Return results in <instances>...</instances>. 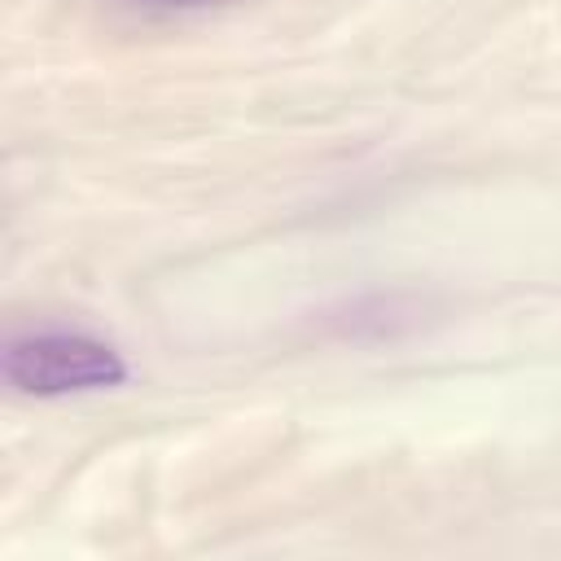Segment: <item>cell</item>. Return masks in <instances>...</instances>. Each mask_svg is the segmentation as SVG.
<instances>
[{"label":"cell","instance_id":"7a4b0ae2","mask_svg":"<svg viewBox=\"0 0 561 561\" xmlns=\"http://www.w3.org/2000/svg\"><path fill=\"white\" fill-rule=\"evenodd\" d=\"M149 9H206V4H224V0H136Z\"/></svg>","mask_w":561,"mask_h":561},{"label":"cell","instance_id":"6da1fadb","mask_svg":"<svg viewBox=\"0 0 561 561\" xmlns=\"http://www.w3.org/2000/svg\"><path fill=\"white\" fill-rule=\"evenodd\" d=\"M4 381L35 399H61L123 386L127 364L110 342L88 333H31L9 342Z\"/></svg>","mask_w":561,"mask_h":561}]
</instances>
